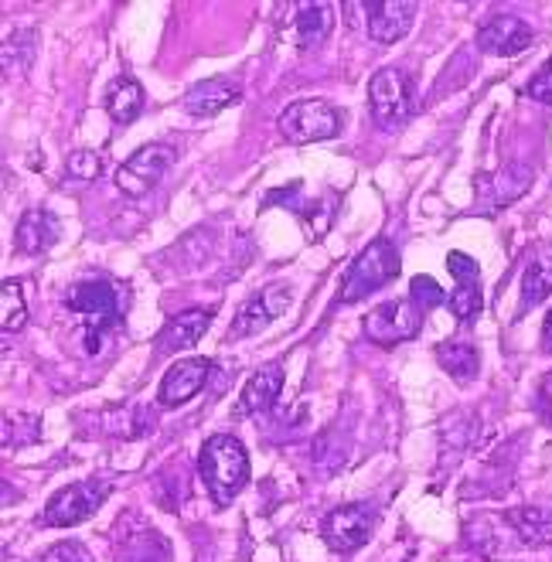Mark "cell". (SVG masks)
Instances as JSON below:
<instances>
[{
    "instance_id": "6da1fadb",
    "label": "cell",
    "mask_w": 552,
    "mask_h": 562,
    "mask_svg": "<svg viewBox=\"0 0 552 562\" xmlns=\"http://www.w3.org/2000/svg\"><path fill=\"white\" fill-rule=\"evenodd\" d=\"M65 307L86 321V330H89L86 345H89V355H95L100 351V341H103V330H110L113 324H123L126 286L116 280H106V277L82 280L65 293Z\"/></svg>"
},
{
    "instance_id": "7a4b0ae2",
    "label": "cell",
    "mask_w": 552,
    "mask_h": 562,
    "mask_svg": "<svg viewBox=\"0 0 552 562\" xmlns=\"http://www.w3.org/2000/svg\"><path fill=\"white\" fill-rule=\"evenodd\" d=\"M199 471L215 505L236 502V494L249 481V453L233 434H215L202 443Z\"/></svg>"
},
{
    "instance_id": "3957f363",
    "label": "cell",
    "mask_w": 552,
    "mask_h": 562,
    "mask_svg": "<svg viewBox=\"0 0 552 562\" xmlns=\"http://www.w3.org/2000/svg\"><path fill=\"white\" fill-rule=\"evenodd\" d=\"M399 277V252L388 239H375L365 246V252L354 256V262L348 267L345 280H341V301L354 304L362 296H372L375 290L388 286Z\"/></svg>"
},
{
    "instance_id": "277c9868",
    "label": "cell",
    "mask_w": 552,
    "mask_h": 562,
    "mask_svg": "<svg viewBox=\"0 0 552 562\" xmlns=\"http://www.w3.org/2000/svg\"><path fill=\"white\" fill-rule=\"evenodd\" d=\"M277 130L290 144H320L341 134V113L324 99H297L280 113Z\"/></svg>"
},
{
    "instance_id": "5b68a950",
    "label": "cell",
    "mask_w": 552,
    "mask_h": 562,
    "mask_svg": "<svg viewBox=\"0 0 552 562\" xmlns=\"http://www.w3.org/2000/svg\"><path fill=\"white\" fill-rule=\"evenodd\" d=\"M424 317L427 314L419 311L409 296L406 301H385L365 314V338L372 345H382V348L413 341L419 335V327H424Z\"/></svg>"
},
{
    "instance_id": "8992f818",
    "label": "cell",
    "mask_w": 552,
    "mask_h": 562,
    "mask_svg": "<svg viewBox=\"0 0 552 562\" xmlns=\"http://www.w3.org/2000/svg\"><path fill=\"white\" fill-rule=\"evenodd\" d=\"M372 120L382 130L399 126L413 113V82L403 69H379L369 82Z\"/></svg>"
},
{
    "instance_id": "52a82bcc",
    "label": "cell",
    "mask_w": 552,
    "mask_h": 562,
    "mask_svg": "<svg viewBox=\"0 0 552 562\" xmlns=\"http://www.w3.org/2000/svg\"><path fill=\"white\" fill-rule=\"evenodd\" d=\"M174 164V147L171 144H147L129 154L116 168V188L126 198H140L157 188V181L168 175Z\"/></svg>"
},
{
    "instance_id": "ba28073f",
    "label": "cell",
    "mask_w": 552,
    "mask_h": 562,
    "mask_svg": "<svg viewBox=\"0 0 552 562\" xmlns=\"http://www.w3.org/2000/svg\"><path fill=\"white\" fill-rule=\"evenodd\" d=\"M110 484L106 481H82V484H69L58 494H52L45 505V525L52 528H69L86 521L89 515L100 512V505L106 502Z\"/></svg>"
},
{
    "instance_id": "9c48e42d",
    "label": "cell",
    "mask_w": 552,
    "mask_h": 562,
    "mask_svg": "<svg viewBox=\"0 0 552 562\" xmlns=\"http://www.w3.org/2000/svg\"><path fill=\"white\" fill-rule=\"evenodd\" d=\"M372 525H375L372 505H341L320 521V536L335 552H354L372 536Z\"/></svg>"
},
{
    "instance_id": "30bf717a",
    "label": "cell",
    "mask_w": 552,
    "mask_h": 562,
    "mask_svg": "<svg viewBox=\"0 0 552 562\" xmlns=\"http://www.w3.org/2000/svg\"><path fill=\"white\" fill-rule=\"evenodd\" d=\"M290 304V286L286 283H270L263 286L256 296L236 311V321H233V338H249L256 330H263L267 324H273Z\"/></svg>"
},
{
    "instance_id": "8fae6325",
    "label": "cell",
    "mask_w": 552,
    "mask_h": 562,
    "mask_svg": "<svg viewBox=\"0 0 552 562\" xmlns=\"http://www.w3.org/2000/svg\"><path fill=\"white\" fill-rule=\"evenodd\" d=\"M212 375V361L209 358H181L174 366L165 372L160 379V389H157V400L160 406H184L188 400H194L205 382Z\"/></svg>"
},
{
    "instance_id": "7c38bea8",
    "label": "cell",
    "mask_w": 552,
    "mask_h": 562,
    "mask_svg": "<svg viewBox=\"0 0 552 562\" xmlns=\"http://www.w3.org/2000/svg\"><path fill=\"white\" fill-rule=\"evenodd\" d=\"M416 4H409V0H372V4H365V18H369V35L382 45H396L399 38L409 35V27L416 21Z\"/></svg>"
},
{
    "instance_id": "4fadbf2b",
    "label": "cell",
    "mask_w": 552,
    "mask_h": 562,
    "mask_svg": "<svg viewBox=\"0 0 552 562\" xmlns=\"http://www.w3.org/2000/svg\"><path fill=\"white\" fill-rule=\"evenodd\" d=\"M529 42L532 27L511 14H495L477 27V48L488 55H518L522 48H529Z\"/></svg>"
},
{
    "instance_id": "5bb4252c",
    "label": "cell",
    "mask_w": 552,
    "mask_h": 562,
    "mask_svg": "<svg viewBox=\"0 0 552 562\" xmlns=\"http://www.w3.org/2000/svg\"><path fill=\"white\" fill-rule=\"evenodd\" d=\"M532 184V168H526V164H508V168H502L498 175L492 178H481V212H495V209H505L511 205L515 198H522L526 188Z\"/></svg>"
},
{
    "instance_id": "9a60e30c",
    "label": "cell",
    "mask_w": 552,
    "mask_h": 562,
    "mask_svg": "<svg viewBox=\"0 0 552 562\" xmlns=\"http://www.w3.org/2000/svg\"><path fill=\"white\" fill-rule=\"evenodd\" d=\"M209 324H212V311H184V314L171 317L165 327H160V335L154 338L157 355H174V351L194 348L209 330Z\"/></svg>"
},
{
    "instance_id": "2e32d148",
    "label": "cell",
    "mask_w": 552,
    "mask_h": 562,
    "mask_svg": "<svg viewBox=\"0 0 552 562\" xmlns=\"http://www.w3.org/2000/svg\"><path fill=\"white\" fill-rule=\"evenodd\" d=\"M239 103V86L233 79H202L199 86H191L181 99V106L191 113V116H215L222 110H229Z\"/></svg>"
},
{
    "instance_id": "e0dca14e",
    "label": "cell",
    "mask_w": 552,
    "mask_h": 562,
    "mask_svg": "<svg viewBox=\"0 0 552 562\" xmlns=\"http://www.w3.org/2000/svg\"><path fill=\"white\" fill-rule=\"evenodd\" d=\"M58 236H61V225H58V218H55L52 212H45V209H31V212H24L21 222H18V228H14V243H18V249L27 252V256H42V252H48V249L58 243Z\"/></svg>"
},
{
    "instance_id": "ac0fdd59",
    "label": "cell",
    "mask_w": 552,
    "mask_h": 562,
    "mask_svg": "<svg viewBox=\"0 0 552 562\" xmlns=\"http://www.w3.org/2000/svg\"><path fill=\"white\" fill-rule=\"evenodd\" d=\"M280 389H283V369L280 366H267V369L252 372V379L246 382V389L239 395V413L243 416L267 413L270 406H277Z\"/></svg>"
},
{
    "instance_id": "d6986e66",
    "label": "cell",
    "mask_w": 552,
    "mask_h": 562,
    "mask_svg": "<svg viewBox=\"0 0 552 562\" xmlns=\"http://www.w3.org/2000/svg\"><path fill=\"white\" fill-rule=\"evenodd\" d=\"M335 4H297L294 8V35L301 48H317L335 27Z\"/></svg>"
},
{
    "instance_id": "ffe728a7",
    "label": "cell",
    "mask_w": 552,
    "mask_h": 562,
    "mask_svg": "<svg viewBox=\"0 0 552 562\" xmlns=\"http://www.w3.org/2000/svg\"><path fill=\"white\" fill-rule=\"evenodd\" d=\"M549 293H552V246L539 249L536 259L529 262V270L522 277V304H518V314L539 307Z\"/></svg>"
},
{
    "instance_id": "44dd1931",
    "label": "cell",
    "mask_w": 552,
    "mask_h": 562,
    "mask_svg": "<svg viewBox=\"0 0 552 562\" xmlns=\"http://www.w3.org/2000/svg\"><path fill=\"white\" fill-rule=\"evenodd\" d=\"M106 113L126 126V123H134L140 113H144V86L137 79H129V76H120L110 89H106Z\"/></svg>"
},
{
    "instance_id": "7402d4cb",
    "label": "cell",
    "mask_w": 552,
    "mask_h": 562,
    "mask_svg": "<svg viewBox=\"0 0 552 562\" xmlns=\"http://www.w3.org/2000/svg\"><path fill=\"white\" fill-rule=\"evenodd\" d=\"M508 525L529 546H552V512L545 508H515L508 512Z\"/></svg>"
},
{
    "instance_id": "603a6c76",
    "label": "cell",
    "mask_w": 552,
    "mask_h": 562,
    "mask_svg": "<svg viewBox=\"0 0 552 562\" xmlns=\"http://www.w3.org/2000/svg\"><path fill=\"white\" fill-rule=\"evenodd\" d=\"M437 361L440 369H447V375H453L458 382H471L481 369V358H477V348L474 345H464V341H447L437 348Z\"/></svg>"
},
{
    "instance_id": "cb8c5ba5",
    "label": "cell",
    "mask_w": 552,
    "mask_h": 562,
    "mask_svg": "<svg viewBox=\"0 0 552 562\" xmlns=\"http://www.w3.org/2000/svg\"><path fill=\"white\" fill-rule=\"evenodd\" d=\"M27 321V304L18 280H4L0 283V327L4 330H21Z\"/></svg>"
},
{
    "instance_id": "d4e9b609",
    "label": "cell",
    "mask_w": 552,
    "mask_h": 562,
    "mask_svg": "<svg viewBox=\"0 0 552 562\" xmlns=\"http://www.w3.org/2000/svg\"><path fill=\"white\" fill-rule=\"evenodd\" d=\"M168 555V546L160 536H154L150 528H140V536H123V552L120 562H154V555Z\"/></svg>"
},
{
    "instance_id": "484cf974",
    "label": "cell",
    "mask_w": 552,
    "mask_h": 562,
    "mask_svg": "<svg viewBox=\"0 0 552 562\" xmlns=\"http://www.w3.org/2000/svg\"><path fill=\"white\" fill-rule=\"evenodd\" d=\"M447 307L458 321H471L481 314L484 301H481V283H458V290L447 293Z\"/></svg>"
},
{
    "instance_id": "4316f807",
    "label": "cell",
    "mask_w": 552,
    "mask_h": 562,
    "mask_svg": "<svg viewBox=\"0 0 552 562\" xmlns=\"http://www.w3.org/2000/svg\"><path fill=\"white\" fill-rule=\"evenodd\" d=\"M409 301L427 314V311L447 304V293H443V286L433 277H413V283H409Z\"/></svg>"
},
{
    "instance_id": "83f0119b",
    "label": "cell",
    "mask_w": 552,
    "mask_h": 562,
    "mask_svg": "<svg viewBox=\"0 0 552 562\" xmlns=\"http://www.w3.org/2000/svg\"><path fill=\"white\" fill-rule=\"evenodd\" d=\"M65 171H69V178H79V181H95V178H100V171H103L100 154L76 150L69 160H65Z\"/></svg>"
},
{
    "instance_id": "f1b7e54d",
    "label": "cell",
    "mask_w": 552,
    "mask_h": 562,
    "mask_svg": "<svg viewBox=\"0 0 552 562\" xmlns=\"http://www.w3.org/2000/svg\"><path fill=\"white\" fill-rule=\"evenodd\" d=\"M447 270L458 283H477L481 280V267L477 259H471L467 252H447Z\"/></svg>"
},
{
    "instance_id": "f546056e",
    "label": "cell",
    "mask_w": 552,
    "mask_h": 562,
    "mask_svg": "<svg viewBox=\"0 0 552 562\" xmlns=\"http://www.w3.org/2000/svg\"><path fill=\"white\" fill-rule=\"evenodd\" d=\"M42 562H92V555L82 542H58L42 555Z\"/></svg>"
},
{
    "instance_id": "4dcf8cb0",
    "label": "cell",
    "mask_w": 552,
    "mask_h": 562,
    "mask_svg": "<svg viewBox=\"0 0 552 562\" xmlns=\"http://www.w3.org/2000/svg\"><path fill=\"white\" fill-rule=\"evenodd\" d=\"M526 95H529V99H536V103L552 106V58H549V61L542 65V69L536 72V79L529 82Z\"/></svg>"
},
{
    "instance_id": "1f68e13d",
    "label": "cell",
    "mask_w": 552,
    "mask_h": 562,
    "mask_svg": "<svg viewBox=\"0 0 552 562\" xmlns=\"http://www.w3.org/2000/svg\"><path fill=\"white\" fill-rule=\"evenodd\" d=\"M542 348L552 355V311L545 314V324H542Z\"/></svg>"
}]
</instances>
